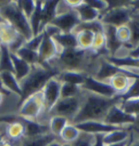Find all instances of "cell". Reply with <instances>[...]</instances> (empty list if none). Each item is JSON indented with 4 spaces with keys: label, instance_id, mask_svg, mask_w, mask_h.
<instances>
[{
    "label": "cell",
    "instance_id": "cell-28",
    "mask_svg": "<svg viewBox=\"0 0 139 146\" xmlns=\"http://www.w3.org/2000/svg\"><path fill=\"white\" fill-rule=\"evenodd\" d=\"M58 46L62 47L63 49H75L77 48V40H76V35L74 33H70V34H64L61 33L58 36L52 38Z\"/></svg>",
    "mask_w": 139,
    "mask_h": 146
},
{
    "label": "cell",
    "instance_id": "cell-25",
    "mask_svg": "<svg viewBox=\"0 0 139 146\" xmlns=\"http://www.w3.org/2000/svg\"><path fill=\"white\" fill-rule=\"evenodd\" d=\"M76 40H77V48L81 50L89 51L91 50L95 39V33L90 31H81L75 33Z\"/></svg>",
    "mask_w": 139,
    "mask_h": 146
},
{
    "label": "cell",
    "instance_id": "cell-13",
    "mask_svg": "<svg viewBox=\"0 0 139 146\" xmlns=\"http://www.w3.org/2000/svg\"><path fill=\"white\" fill-rule=\"evenodd\" d=\"M42 34H44V38L41 41L40 48L38 50V58H39L38 65L40 66H44V64H48V62L56 58L59 53L58 44L56 43V41L51 37L48 36L45 31H42Z\"/></svg>",
    "mask_w": 139,
    "mask_h": 146
},
{
    "label": "cell",
    "instance_id": "cell-53",
    "mask_svg": "<svg viewBox=\"0 0 139 146\" xmlns=\"http://www.w3.org/2000/svg\"><path fill=\"white\" fill-rule=\"evenodd\" d=\"M3 95H5V94L2 93V92H0V105L2 104V101H3Z\"/></svg>",
    "mask_w": 139,
    "mask_h": 146
},
{
    "label": "cell",
    "instance_id": "cell-26",
    "mask_svg": "<svg viewBox=\"0 0 139 146\" xmlns=\"http://www.w3.org/2000/svg\"><path fill=\"white\" fill-rule=\"evenodd\" d=\"M57 136L52 133H47L35 137H25L22 142V146H47L52 142H56Z\"/></svg>",
    "mask_w": 139,
    "mask_h": 146
},
{
    "label": "cell",
    "instance_id": "cell-22",
    "mask_svg": "<svg viewBox=\"0 0 139 146\" xmlns=\"http://www.w3.org/2000/svg\"><path fill=\"white\" fill-rule=\"evenodd\" d=\"M0 81L2 86L5 87V89H7L10 92H14L17 95H22V90H21L20 82L17 81V79L15 78L14 74L13 73H1L0 74Z\"/></svg>",
    "mask_w": 139,
    "mask_h": 146
},
{
    "label": "cell",
    "instance_id": "cell-41",
    "mask_svg": "<svg viewBox=\"0 0 139 146\" xmlns=\"http://www.w3.org/2000/svg\"><path fill=\"white\" fill-rule=\"evenodd\" d=\"M42 38H44V34L40 33L39 35H37V36L31 38L30 40H27V41L24 43L23 47L27 48V49H30L32 51L38 52V50H39V48H40L41 41H42Z\"/></svg>",
    "mask_w": 139,
    "mask_h": 146
},
{
    "label": "cell",
    "instance_id": "cell-58",
    "mask_svg": "<svg viewBox=\"0 0 139 146\" xmlns=\"http://www.w3.org/2000/svg\"><path fill=\"white\" fill-rule=\"evenodd\" d=\"M0 56H1V51H0Z\"/></svg>",
    "mask_w": 139,
    "mask_h": 146
},
{
    "label": "cell",
    "instance_id": "cell-4",
    "mask_svg": "<svg viewBox=\"0 0 139 146\" xmlns=\"http://www.w3.org/2000/svg\"><path fill=\"white\" fill-rule=\"evenodd\" d=\"M132 19H133V8L128 5V7H119L104 11L100 15L99 20L103 25L120 27L127 25Z\"/></svg>",
    "mask_w": 139,
    "mask_h": 146
},
{
    "label": "cell",
    "instance_id": "cell-38",
    "mask_svg": "<svg viewBox=\"0 0 139 146\" xmlns=\"http://www.w3.org/2000/svg\"><path fill=\"white\" fill-rule=\"evenodd\" d=\"M116 37H118L119 41L124 46V48L128 49V44L130 41V29H129L128 25L116 27Z\"/></svg>",
    "mask_w": 139,
    "mask_h": 146
},
{
    "label": "cell",
    "instance_id": "cell-31",
    "mask_svg": "<svg viewBox=\"0 0 139 146\" xmlns=\"http://www.w3.org/2000/svg\"><path fill=\"white\" fill-rule=\"evenodd\" d=\"M15 54L21 58V60H23L24 62H26L27 64H30L31 66L38 65V62H39L38 52L32 51V50H30V49H27V48H25V47H22Z\"/></svg>",
    "mask_w": 139,
    "mask_h": 146
},
{
    "label": "cell",
    "instance_id": "cell-3",
    "mask_svg": "<svg viewBox=\"0 0 139 146\" xmlns=\"http://www.w3.org/2000/svg\"><path fill=\"white\" fill-rule=\"evenodd\" d=\"M0 14L10 25L15 28L17 33L27 40L33 38V33L30 25V20L22 12L16 2H7L0 5Z\"/></svg>",
    "mask_w": 139,
    "mask_h": 146
},
{
    "label": "cell",
    "instance_id": "cell-48",
    "mask_svg": "<svg viewBox=\"0 0 139 146\" xmlns=\"http://www.w3.org/2000/svg\"><path fill=\"white\" fill-rule=\"evenodd\" d=\"M0 92H2V93L5 94V95H10V91H8L7 89H5V87L2 86V84H1V81H0Z\"/></svg>",
    "mask_w": 139,
    "mask_h": 146
},
{
    "label": "cell",
    "instance_id": "cell-51",
    "mask_svg": "<svg viewBox=\"0 0 139 146\" xmlns=\"http://www.w3.org/2000/svg\"><path fill=\"white\" fill-rule=\"evenodd\" d=\"M5 136H7V134H5V133H1L0 134V146H2V144H3V139H5Z\"/></svg>",
    "mask_w": 139,
    "mask_h": 146
},
{
    "label": "cell",
    "instance_id": "cell-55",
    "mask_svg": "<svg viewBox=\"0 0 139 146\" xmlns=\"http://www.w3.org/2000/svg\"><path fill=\"white\" fill-rule=\"evenodd\" d=\"M61 146H72L71 144H68V143H65V144H63V145H61Z\"/></svg>",
    "mask_w": 139,
    "mask_h": 146
},
{
    "label": "cell",
    "instance_id": "cell-15",
    "mask_svg": "<svg viewBox=\"0 0 139 146\" xmlns=\"http://www.w3.org/2000/svg\"><path fill=\"white\" fill-rule=\"evenodd\" d=\"M60 3V1H51V0H47L44 1L42 3V10H41V26L40 31L46 28L47 25L51 24V22L56 19L58 15L57 8Z\"/></svg>",
    "mask_w": 139,
    "mask_h": 146
},
{
    "label": "cell",
    "instance_id": "cell-18",
    "mask_svg": "<svg viewBox=\"0 0 139 146\" xmlns=\"http://www.w3.org/2000/svg\"><path fill=\"white\" fill-rule=\"evenodd\" d=\"M23 125L25 127V136L26 137H35V136H40L47 133H50L49 125H40L34 120L25 119L22 120Z\"/></svg>",
    "mask_w": 139,
    "mask_h": 146
},
{
    "label": "cell",
    "instance_id": "cell-8",
    "mask_svg": "<svg viewBox=\"0 0 139 146\" xmlns=\"http://www.w3.org/2000/svg\"><path fill=\"white\" fill-rule=\"evenodd\" d=\"M103 122L108 125H116L121 128H128L133 127L135 123V116L129 115L126 111H124L119 104H115L112 106L108 114L105 115Z\"/></svg>",
    "mask_w": 139,
    "mask_h": 146
},
{
    "label": "cell",
    "instance_id": "cell-19",
    "mask_svg": "<svg viewBox=\"0 0 139 146\" xmlns=\"http://www.w3.org/2000/svg\"><path fill=\"white\" fill-rule=\"evenodd\" d=\"M132 132H133V127L123 128V129L110 132L108 134L103 135V145H110V144H115V143L126 141L130 137Z\"/></svg>",
    "mask_w": 139,
    "mask_h": 146
},
{
    "label": "cell",
    "instance_id": "cell-43",
    "mask_svg": "<svg viewBox=\"0 0 139 146\" xmlns=\"http://www.w3.org/2000/svg\"><path fill=\"white\" fill-rule=\"evenodd\" d=\"M21 117L20 116H15V115H2L0 116V123H13V122H16V121H20Z\"/></svg>",
    "mask_w": 139,
    "mask_h": 146
},
{
    "label": "cell",
    "instance_id": "cell-34",
    "mask_svg": "<svg viewBox=\"0 0 139 146\" xmlns=\"http://www.w3.org/2000/svg\"><path fill=\"white\" fill-rule=\"evenodd\" d=\"M81 31H90L95 33V34H98V33H104V25L100 22V20L93 22H87V23H79L78 26L75 28L74 34Z\"/></svg>",
    "mask_w": 139,
    "mask_h": 146
},
{
    "label": "cell",
    "instance_id": "cell-42",
    "mask_svg": "<svg viewBox=\"0 0 139 146\" xmlns=\"http://www.w3.org/2000/svg\"><path fill=\"white\" fill-rule=\"evenodd\" d=\"M85 2H86L88 5H90L91 8L96 9L98 12H100V15L108 9V3H107V1H104V0H86Z\"/></svg>",
    "mask_w": 139,
    "mask_h": 146
},
{
    "label": "cell",
    "instance_id": "cell-46",
    "mask_svg": "<svg viewBox=\"0 0 139 146\" xmlns=\"http://www.w3.org/2000/svg\"><path fill=\"white\" fill-rule=\"evenodd\" d=\"M127 55H128V56H132V58H139V46H137V47L134 48V49H132V50H129Z\"/></svg>",
    "mask_w": 139,
    "mask_h": 146
},
{
    "label": "cell",
    "instance_id": "cell-40",
    "mask_svg": "<svg viewBox=\"0 0 139 146\" xmlns=\"http://www.w3.org/2000/svg\"><path fill=\"white\" fill-rule=\"evenodd\" d=\"M95 142V135L87 134V133H83L81 132V135L78 136L76 141H74L71 144L72 146H93Z\"/></svg>",
    "mask_w": 139,
    "mask_h": 146
},
{
    "label": "cell",
    "instance_id": "cell-14",
    "mask_svg": "<svg viewBox=\"0 0 139 146\" xmlns=\"http://www.w3.org/2000/svg\"><path fill=\"white\" fill-rule=\"evenodd\" d=\"M104 35L107 39L105 48L109 52V56H116L120 50L124 48L116 37V27L104 25Z\"/></svg>",
    "mask_w": 139,
    "mask_h": 146
},
{
    "label": "cell",
    "instance_id": "cell-17",
    "mask_svg": "<svg viewBox=\"0 0 139 146\" xmlns=\"http://www.w3.org/2000/svg\"><path fill=\"white\" fill-rule=\"evenodd\" d=\"M73 10L76 11L78 17L81 20V23H87V22L97 21L100 19V12L88 5L85 1H82V3L74 8Z\"/></svg>",
    "mask_w": 139,
    "mask_h": 146
},
{
    "label": "cell",
    "instance_id": "cell-50",
    "mask_svg": "<svg viewBox=\"0 0 139 146\" xmlns=\"http://www.w3.org/2000/svg\"><path fill=\"white\" fill-rule=\"evenodd\" d=\"M130 7H132L133 9H139V0L130 1Z\"/></svg>",
    "mask_w": 139,
    "mask_h": 146
},
{
    "label": "cell",
    "instance_id": "cell-9",
    "mask_svg": "<svg viewBox=\"0 0 139 146\" xmlns=\"http://www.w3.org/2000/svg\"><path fill=\"white\" fill-rule=\"evenodd\" d=\"M82 90L87 91L88 93L100 95L103 98H114L116 96V92L107 81H100L93 76H86L84 84L81 87Z\"/></svg>",
    "mask_w": 139,
    "mask_h": 146
},
{
    "label": "cell",
    "instance_id": "cell-27",
    "mask_svg": "<svg viewBox=\"0 0 139 146\" xmlns=\"http://www.w3.org/2000/svg\"><path fill=\"white\" fill-rule=\"evenodd\" d=\"M0 51H1V56H0V74L5 73V72L14 74L13 63H12V58H11V52L10 50H9V48H8V46L1 44Z\"/></svg>",
    "mask_w": 139,
    "mask_h": 146
},
{
    "label": "cell",
    "instance_id": "cell-7",
    "mask_svg": "<svg viewBox=\"0 0 139 146\" xmlns=\"http://www.w3.org/2000/svg\"><path fill=\"white\" fill-rule=\"evenodd\" d=\"M45 110V103H44V95L42 92L31 95L28 99H26L21 106L20 117L25 119L34 120L37 116H39L41 110Z\"/></svg>",
    "mask_w": 139,
    "mask_h": 146
},
{
    "label": "cell",
    "instance_id": "cell-21",
    "mask_svg": "<svg viewBox=\"0 0 139 146\" xmlns=\"http://www.w3.org/2000/svg\"><path fill=\"white\" fill-rule=\"evenodd\" d=\"M86 76L81 72H74V70H64L59 74L58 79L61 81V84H71L78 87H82L85 81Z\"/></svg>",
    "mask_w": 139,
    "mask_h": 146
},
{
    "label": "cell",
    "instance_id": "cell-37",
    "mask_svg": "<svg viewBox=\"0 0 139 146\" xmlns=\"http://www.w3.org/2000/svg\"><path fill=\"white\" fill-rule=\"evenodd\" d=\"M119 98L121 101L130 99H139V78L134 79L132 84L129 86V88L127 89V91L122 95H120Z\"/></svg>",
    "mask_w": 139,
    "mask_h": 146
},
{
    "label": "cell",
    "instance_id": "cell-52",
    "mask_svg": "<svg viewBox=\"0 0 139 146\" xmlns=\"http://www.w3.org/2000/svg\"><path fill=\"white\" fill-rule=\"evenodd\" d=\"M47 146H61V145H60V143H58V142H52V143L48 144Z\"/></svg>",
    "mask_w": 139,
    "mask_h": 146
},
{
    "label": "cell",
    "instance_id": "cell-54",
    "mask_svg": "<svg viewBox=\"0 0 139 146\" xmlns=\"http://www.w3.org/2000/svg\"><path fill=\"white\" fill-rule=\"evenodd\" d=\"M5 22H7V21H5V19L1 16V14H0V25H1V24H3V23H5Z\"/></svg>",
    "mask_w": 139,
    "mask_h": 146
},
{
    "label": "cell",
    "instance_id": "cell-23",
    "mask_svg": "<svg viewBox=\"0 0 139 146\" xmlns=\"http://www.w3.org/2000/svg\"><path fill=\"white\" fill-rule=\"evenodd\" d=\"M42 3L44 1L37 0L35 1V10L33 12L32 16L30 17V25H31V29L33 33V37L39 35L41 26V10H42Z\"/></svg>",
    "mask_w": 139,
    "mask_h": 146
},
{
    "label": "cell",
    "instance_id": "cell-56",
    "mask_svg": "<svg viewBox=\"0 0 139 146\" xmlns=\"http://www.w3.org/2000/svg\"><path fill=\"white\" fill-rule=\"evenodd\" d=\"M133 131H134V130H133ZM134 132L136 133V134H137V135L139 136V130H138V131H134Z\"/></svg>",
    "mask_w": 139,
    "mask_h": 146
},
{
    "label": "cell",
    "instance_id": "cell-11",
    "mask_svg": "<svg viewBox=\"0 0 139 146\" xmlns=\"http://www.w3.org/2000/svg\"><path fill=\"white\" fill-rule=\"evenodd\" d=\"M61 81L56 78L50 79L44 89L41 90L42 95H44V103H45V110L50 111L52 107L57 104V102L60 100V94H61Z\"/></svg>",
    "mask_w": 139,
    "mask_h": 146
},
{
    "label": "cell",
    "instance_id": "cell-10",
    "mask_svg": "<svg viewBox=\"0 0 139 146\" xmlns=\"http://www.w3.org/2000/svg\"><path fill=\"white\" fill-rule=\"evenodd\" d=\"M79 23H81V20L76 11L73 9L58 14L56 19L51 22L52 25L58 27L61 33H64V34L73 33V31H75V28L78 26Z\"/></svg>",
    "mask_w": 139,
    "mask_h": 146
},
{
    "label": "cell",
    "instance_id": "cell-12",
    "mask_svg": "<svg viewBox=\"0 0 139 146\" xmlns=\"http://www.w3.org/2000/svg\"><path fill=\"white\" fill-rule=\"evenodd\" d=\"M75 127L82 133H87V134H91V135H98V134L105 135L110 132H113V131L119 130V129H123L121 127L108 125L103 121H96V120L79 122V123H76Z\"/></svg>",
    "mask_w": 139,
    "mask_h": 146
},
{
    "label": "cell",
    "instance_id": "cell-45",
    "mask_svg": "<svg viewBox=\"0 0 139 146\" xmlns=\"http://www.w3.org/2000/svg\"><path fill=\"white\" fill-rule=\"evenodd\" d=\"M93 146H104L103 145V134L95 135V142Z\"/></svg>",
    "mask_w": 139,
    "mask_h": 146
},
{
    "label": "cell",
    "instance_id": "cell-32",
    "mask_svg": "<svg viewBox=\"0 0 139 146\" xmlns=\"http://www.w3.org/2000/svg\"><path fill=\"white\" fill-rule=\"evenodd\" d=\"M79 135H81V131L75 127V125H73V123L68 125L67 123V125L61 132L60 137L64 142H66V143L70 144V143H73L74 141H76Z\"/></svg>",
    "mask_w": 139,
    "mask_h": 146
},
{
    "label": "cell",
    "instance_id": "cell-36",
    "mask_svg": "<svg viewBox=\"0 0 139 146\" xmlns=\"http://www.w3.org/2000/svg\"><path fill=\"white\" fill-rule=\"evenodd\" d=\"M81 87L71 84H62L60 99H68V98H76L81 93Z\"/></svg>",
    "mask_w": 139,
    "mask_h": 146
},
{
    "label": "cell",
    "instance_id": "cell-5",
    "mask_svg": "<svg viewBox=\"0 0 139 146\" xmlns=\"http://www.w3.org/2000/svg\"><path fill=\"white\" fill-rule=\"evenodd\" d=\"M89 51L81 50L78 48H75V49H63L61 52L59 53V63L66 70L78 72L77 69H79L84 65L86 54Z\"/></svg>",
    "mask_w": 139,
    "mask_h": 146
},
{
    "label": "cell",
    "instance_id": "cell-29",
    "mask_svg": "<svg viewBox=\"0 0 139 146\" xmlns=\"http://www.w3.org/2000/svg\"><path fill=\"white\" fill-rule=\"evenodd\" d=\"M22 120H23V118L21 117L20 121L10 123L7 127L5 134H7V136H9L11 140H19L22 136L25 135V127L23 125Z\"/></svg>",
    "mask_w": 139,
    "mask_h": 146
},
{
    "label": "cell",
    "instance_id": "cell-30",
    "mask_svg": "<svg viewBox=\"0 0 139 146\" xmlns=\"http://www.w3.org/2000/svg\"><path fill=\"white\" fill-rule=\"evenodd\" d=\"M67 121L68 120L65 117H61V116H53V117H51L50 122H49L50 133H52L53 135L56 136H60L63 129L67 125Z\"/></svg>",
    "mask_w": 139,
    "mask_h": 146
},
{
    "label": "cell",
    "instance_id": "cell-16",
    "mask_svg": "<svg viewBox=\"0 0 139 146\" xmlns=\"http://www.w3.org/2000/svg\"><path fill=\"white\" fill-rule=\"evenodd\" d=\"M123 72H124V68L116 67L115 65L108 62L105 60V58H104L101 61V63H100V67H99L98 72L96 74L95 78L100 80V81H107L108 82L109 79L112 78L114 75L123 73Z\"/></svg>",
    "mask_w": 139,
    "mask_h": 146
},
{
    "label": "cell",
    "instance_id": "cell-2",
    "mask_svg": "<svg viewBox=\"0 0 139 146\" xmlns=\"http://www.w3.org/2000/svg\"><path fill=\"white\" fill-rule=\"evenodd\" d=\"M60 72L56 67H42L40 65L32 66V70L30 75L24 78L20 82L22 95L21 102L23 103L26 99H28L31 95L40 92L46 86V84L52 78H56L59 76Z\"/></svg>",
    "mask_w": 139,
    "mask_h": 146
},
{
    "label": "cell",
    "instance_id": "cell-24",
    "mask_svg": "<svg viewBox=\"0 0 139 146\" xmlns=\"http://www.w3.org/2000/svg\"><path fill=\"white\" fill-rule=\"evenodd\" d=\"M19 36H20V34L17 33V31L12 25H10L8 22L0 25V38H1L2 44L9 46Z\"/></svg>",
    "mask_w": 139,
    "mask_h": 146
},
{
    "label": "cell",
    "instance_id": "cell-33",
    "mask_svg": "<svg viewBox=\"0 0 139 146\" xmlns=\"http://www.w3.org/2000/svg\"><path fill=\"white\" fill-rule=\"evenodd\" d=\"M130 29V41L128 44L127 50H132L139 46V22L135 19H132L127 24Z\"/></svg>",
    "mask_w": 139,
    "mask_h": 146
},
{
    "label": "cell",
    "instance_id": "cell-39",
    "mask_svg": "<svg viewBox=\"0 0 139 146\" xmlns=\"http://www.w3.org/2000/svg\"><path fill=\"white\" fill-rule=\"evenodd\" d=\"M15 2L16 5H19V8L22 10V12L25 14L26 17L30 20V17L35 10V1H33V0H19Z\"/></svg>",
    "mask_w": 139,
    "mask_h": 146
},
{
    "label": "cell",
    "instance_id": "cell-44",
    "mask_svg": "<svg viewBox=\"0 0 139 146\" xmlns=\"http://www.w3.org/2000/svg\"><path fill=\"white\" fill-rule=\"evenodd\" d=\"M42 31H45L47 35H48L49 37H51V38L58 36L59 34H61V31H60L58 27L54 26V25H52V24H49V25H47L46 28H45V29H44Z\"/></svg>",
    "mask_w": 139,
    "mask_h": 146
},
{
    "label": "cell",
    "instance_id": "cell-57",
    "mask_svg": "<svg viewBox=\"0 0 139 146\" xmlns=\"http://www.w3.org/2000/svg\"><path fill=\"white\" fill-rule=\"evenodd\" d=\"M1 44H2V41H1V38H0V47H1Z\"/></svg>",
    "mask_w": 139,
    "mask_h": 146
},
{
    "label": "cell",
    "instance_id": "cell-35",
    "mask_svg": "<svg viewBox=\"0 0 139 146\" xmlns=\"http://www.w3.org/2000/svg\"><path fill=\"white\" fill-rule=\"evenodd\" d=\"M121 108L127 114L133 116L139 115V99H130L121 101L119 103Z\"/></svg>",
    "mask_w": 139,
    "mask_h": 146
},
{
    "label": "cell",
    "instance_id": "cell-6",
    "mask_svg": "<svg viewBox=\"0 0 139 146\" xmlns=\"http://www.w3.org/2000/svg\"><path fill=\"white\" fill-rule=\"evenodd\" d=\"M82 102L83 101L78 96L68 98V99H60L49 113L52 116H61V117H65L67 120H73L81 108Z\"/></svg>",
    "mask_w": 139,
    "mask_h": 146
},
{
    "label": "cell",
    "instance_id": "cell-47",
    "mask_svg": "<svg viewBox=\"0 0 139 146\" xmlns=\"http://www.w3.org/2000/svg\"><path fill=\"white\" fill-rule=\"evenodd\" d=\"M134 135H135V133H134ZM129 146H139V136L138 135H137L136 139L133 136V140H132V143H130V145Z\"/></svg>",
    "mask_w": 139,
    "mask_h": 146
},
{
    "label": "cell",
    "instance_id": "cell-49",
    "mask_svg": "<svg viewBox=\"0 0 139 146\" xmlns=\"http://www.w3.org/2000/svg\"><path fill=\"white\" fill-rule=\"evenodd\" d=\"M133 19L139 22V9H133Z\"/></svg>",
    "mask_w": 139,
    "mask_h": 146
},
{
    "label": "cell",
    "instance_id": "cell-20",
    "mask_svg": "<svg viewBox=\"0 0 139 146\" xmlns=\"http://www.w3.org/2000/svg\"><path fill=\"white\" fill-rule=\"evenodd\" d=\"M12 58V63H13V69H14V76L17 79V81L21 82L24 78H26L32 70V66L30 64L21 60L16 54L11 53Z\"/></svg>",
    "mask_w": 139,
    "mask_h": 146
},
{
    "label": "cell",
    "instance_id": "cell-1",
    "mask_svg": "<svg viewBox=\"0 0 139 146\" xmlns=\"http://www.w3.org/2000/svg\"><path fill=\"white\" fill-rule=\"evenodd\" d=\"M121 100L118 95L114 98H103L100 95L88 93L85 100H83L81 108L72 120V123L76 125L90 120L103 121L110 108L115 104H119Z\"/></svg>",
    "mask_w": 139,
    "mask_h": 146
}]
</instances>
